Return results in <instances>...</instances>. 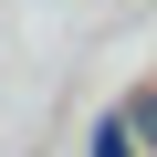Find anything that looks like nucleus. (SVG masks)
I'll return each instance as SVG.
<instances>
[{"instance_id":"f03ea898","label":"nucleus","mask_w":157,"mask_h":157,"mask_svg":"<svg viewBox=\"0 0 157 157\" xmlns=\"http://www.w3.org/2000/svg\"><path fill=\"white\" fill-rule=\"evenodd\" d=\"M94 157H136V126H126V115H115V126H105V136H94Z\"/></svg>"},{"instance_id":"f257e3e1","label":"nucleus","mask_w":157,"mask_h":157,"mask_svg":"<svg viewBox=\"0 0 157 157\" xmlns=\"http://www.w3.org/2000/svg\"><path fill=\"white\" fill-rule=\"evenodd\" d=\"M126 126H136V147L157 157V94H136V105H126Z\"/></svg>"}]
</instances>
